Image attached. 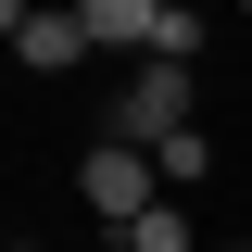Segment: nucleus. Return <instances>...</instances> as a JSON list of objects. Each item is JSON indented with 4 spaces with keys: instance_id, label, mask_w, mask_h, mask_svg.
Listing matches in <instances>:
<instances>
[{
    "instance_id": "obj_4",
    "label": "nucleus",
    "mask_w": 252,
    "mask_h": 252,
    "mask_svg": "<svg viewBox=\"0 0 252 252\" xmlns=\"http://www.w3.org/2000/svg\"><path fill=\"white\" fill-rule=\"evenodd\" d=\"M76 13H89V38H101V51H126V63H139V51H164V13H177V0H76Z\"/></svg>"
},
{
    "instance_id": "obj_5",
    "label": "nucleus",
    "mask_w": 252,
    "mask_h": 252,
    "mask_svg": "<svg viewBox=\"0 0 252 252\" xmlns=\"http://www.w3.org/2000/svg\"><path fill=\"white\" fill-rule=\"evenodd\" d=\"M114 240H126V252H202V227H189V202L164 189L152 215H139V227H114Z\"/></svg>"
},
{
    "instance_id": "obj_2",
    "label": "nucleus",
    "mask_w": 252,
    "mask_h": 252,
    "mask_svg": "<svg viewBox=\"0 0 252 252\" xmlns=\"http://www.w3.org/2000/svg\"><path fill=\"white\" fill-rule=\"evenodd\" d=\"M0 26H13V63H26V76H76V63L101 51L76 0H0Z\"/></svg>"
},
{
    "instance_id": "obj_8",
    "label": "nucleus",
    "mask_w": 252,
    "mask_h": 252,
    "mask_svg": "<svg viewBox=\"0 0 252 252\" xmlns=\"http://www.w3.org/2000/svg\"><path fill=\"white\" fill-rule=\"evenodd\" d=\"M240 13H252V0H240Z\"/></svg>"
},
{
    "instance_id": "obj_7",
    "label": "nucleus",
    "mask_w": 252,
    "mask_h": 252,
    "mask_svg": "<svg viewBox=\"0 0 252 252\" xmlns=\"http://www.w3.org/2000/svg\"><path fill=\"white\" fill-rule=\"evenodd\" d=\"M202 252H252V240H202Z\"/></svg>"
},
{
    "instance_id": "obj_1",
    "label": "nucleus",
    "mask_w": 252,
    "mask_h": 252,
    "mask_svg": "<svg viewBox=\"0 0 252 252\" xmlns=\"http://www.w3.org/2000/svg\"><path fill=\"white\" fill-rule=\"evenodd\" d=\"M76 202H89L101 227H139V215L164 202V152H152V139H114V126H101L89 152H76Z\"/></svg>"
},
{
    "instance_id": "obj_6",
    "label": "nucleus",
    "mask_w": 252,
    "mask_h": 252,
    "mask_svg": "<svg viewBox=\"0 0 252 252\" xmlns=\"http://www.w3.org/2000/svg\"><path fill=\"white\" fill-rule=\"evenodd\" d=\"M152 152H164V189H177V202L215 177V139H202V126H177V139H152Z\"/></svg>"
},
{
    "instance_id": "obj_3",
    "label": "nucleus",
    "mask_w": 252,
    "mask_h": 252,
    "mask_svg": "<svg viewBox=\"0 0 252 252\" xmlns=\"http://www.w3.org/2000/svg\"><path fill=\"white\" fill-rule=\"evenodd\" d=\"M101 126H114V139H177V126H189V63L139 51V63H126V101H114Z\"/></svg>"
}]
</instances>
